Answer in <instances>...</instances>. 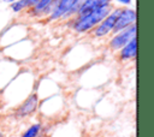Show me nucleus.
Listing matches in <instances>:
<instances>
[{"label":"nucleus","mask_w":154,"mask_h":137,"mask_svg":"<svg viewBox=\"0 0 154 137\" xmlns=\"http://www.w3.org/2000/svg\"><path fill=\"white\" fill-rule=\"evenodd\" d=\"M111 10H112V6L108 5V6H103V7L94 10V11L83 13V14H78V17L76 18V20L73 23V29L77 32L89 31L90 29L99 25L101 23V20L105 19L109 14Z\"/></svg>","instance_id":"obj_1"},{"label":"nucleus","mask_w":154,"mask_h":137,"mask_svg":"<svg viewBox=\"0 0 154 137\" xmlns=\"http://www.w3.org/2000/svg\"><path fill=\"white\" fill-rule=\"evenodd\" d=\"M82 1L83 0H59L51 12V19L54 20L60 17H69L70 14L77 13Z\"/></svg>","instance_id":"obj_2"},{"label":"nucleus","mask_w":154,"mask_h":137,"mask_svg":"<svg viewBox=\"0 0 154 137\" xmlns=\"http://www.w3.org/2000/svg\"><path fill=\"white\" fill-rule=\"evenodd\" d=\"M135 37H136V25L132 24V25L125 28L124 30L114 34V36L109 41V48L113 50H118V49L123 48L129 41H131Z\"/></svg>","instance_id":"obj_3"},{"label":"nucleus","mask_w":154,"mask_h":137,"mask_svg":"<svg viewBox=\"0 0 154 137\" xmlns=\"http://www.w3.org/2000/svg\"><path fill=\"white\" fill-rule=\"evenodd\" d=\"M135 20H136V12L132 8H122L117 17V20H116L112 32L117 34V32L124 30L125 28L135 24Z\"/></svg>","instance_id":"obj_4"},{"label":"nucleus","mask_w":154,"mask_h":137,"mask_svg":"<svg viewBox=\"0 0 154 137\" xmlns=\"http://www.w3.org/2000/svg\"><path fill=\"white\" fill-rule=\"evenodd\" d=\"M120 10L122 8H116L112 12H109V14L105 19H102L101 23L95 28L94 35L97 36V37H102V36H106L109 32H112V30L114 28V24H116V20H117V17H118Z\"/></svg>","instance_id":"obj_5"},{"label":"nucleus","mask_w":154,"mask_h":137,"mask_svg":"<svg viewBox=\"0 0 154 137\" xmlns=\"http://www.w3.org/2000/svg\"><path fill=\"white\" fill-rule=\"evenodd\" d=\"M111 2H112V0H83L77 11V14H83V13L94 11L100 7L108 6V5H111Z\"/></svg>","instance_id":"obj_6"},{"label":"nucleus","mask_w":154,"mask_h":137,"mask_svg":"<svg viewBox=\"0 0 154 137\" xmlns=\"http://www.w3.org/2000/svg\"><path fill=\"white\" fill-rule=\"evenodd\" d=\"M37 103H38L37 95H36V94L30 95V96H29V97L20 105V107L18 108V111H17L18 115H19V117H25V115L31 114V113L36 109Z\"/></svg>","instance_id":"obj_7"},{"label":"nucleus","mask_w":154,"mask_h":137,"mask_svg":"<svg viewBox=\"0 0 154 137\" xmlns=\"http://www.w3.org/2000/svg\"><path fill=\"white\" fill-rule=\"evenodd\" d=\"M119 50H120L119 56H120L122 60H129V59L135 58L136 56V52H137V41H136V37L132 38L131 41H129Z\"/></svg>","instance_id":"obj_8"},{"label":"nucleus","mask_w":154,"mask_h":137,"mask_svg":"<svg viewBox=\"0 0 154 137\" xmlns=\"http://www.w3.org/2000/svg\"><path fill=\"white\" fill-rule=\"evenodd\" d=\"M40 131H41V124H34L22 135V137H37Z\"/></svg>","instance_id":"obj_9"},{"label":"nucleus","mask_w":154,"mask_h":137,"mask_svg":"<svg viewBox=\"0 0 154 137\" xmlns=\"http://www.w3.org/2000/svg\"><path fill=\"white\" fill-rule=\"evenodd\" d=\"M117 1L123 4V5H130L131 4V0H117Z\"/></svg>","instance_id":"obj_10"},{"label":"nucleus","mask_w":154,"mask_h":137,"mask_svg":"<svg viewBox=\"0 0 154 137\" xmlns=\"http://www.w3.org/2000/svg\"><path fill=\"white\" fill-rule=\"evenodd\" d=\"M0 137H4V135H2V132H0Z\"/></svg>","instance_id":"obj_11"},{"label":"nucleus","mask_w":154,"mask_h":137,"mask_svg":"<svg viewBox=\"0 0 154 137\" xmlns=\"http://www.w3.org/2000/svg\"><path fill=\"white\" fill-rule=\"evenodd\" d=\"M6 1H10V2H12V1H14V0H6Z\"/></svg>","instance_id":"obj_12"}]
</instances>
